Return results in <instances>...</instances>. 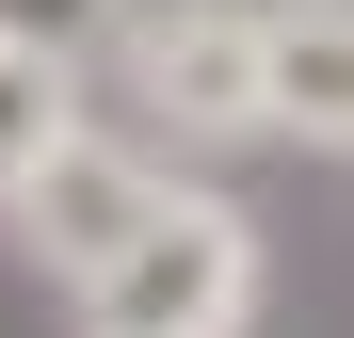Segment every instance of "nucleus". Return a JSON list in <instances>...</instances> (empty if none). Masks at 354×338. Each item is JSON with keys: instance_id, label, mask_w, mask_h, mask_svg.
<instances>
[{"instance_id": "nucleus-1", "label": "nucleus", "mask_w": 354, "mask_h": 338, "mask_svg": "<svg viewBox=\"0 0 354 338\" xmlns=\"http://www.w3.org/2000/svg\"><path fill=\"white\" fill-rule=\"evenodd\" d=\"M81 306H97V338H242V306H258V225L225 209V194H161V209L129 225V258L81 274Z\"/></svg>"}, {"instance_id": "nucleus-2", "label": "nucleus", "mask_w": 354, "mask_h": 338, "mask_svg": "<svg viewBox=\"0 0 354 338\" xmlns=\"http://www.w3.org/2000/svg\"><path fill=\"white\" fill-rule=\"evenodd\" d=\"M129 81L177 129H274V17L258 0H129Z\"/></svg>"}, {"instance_id": "nucleus-3", "label": "nucleus", "mask_w": 354, "mask_h": 338, "mask_svg": "<svg viewBox=\"0 0 354 338\" xmlns=\"http://www.w3.org/2000/svg\"><path fill=\"white\" fill-rule=\"evenodd\" d=\"M0 209H17V242H32L48 274H97V258H129V225L161 209V161H129V145L65 129V145H48L17 194H0Z\"/></svg>"}, {"instance_id": "nucleus-4", "label": "nucleus", "mask_w": 354, "mask_h": 338, "mask_svg": "<svg viewBox=\"0 0 354 338\" xmlns=\"http://www.w3.org/2000/svg\"><path fill=\"white\" fill-rule=\"evenodd\" d=\"M274 129L354 145V0H290L274 17Z\"/></svg>"}, {"instance_id": "nucleus-5", "label": "nucleus", "mask_w": 354, "mask_h": 338, "mask_svg": "<svg viewBox=\"0 0 354 338\" xmlns=\"http://www.w3.org/2000/svg\"><path fill=\"white\" fill-rule=\"evenodd\" d=\"M65 65H81V48H32V32H0V194H17L32 161L81 129V81H65Z\"/></svg>"}, {"instance_id": "nucleus-6", "label": "nucleus", "mask_w": 354, "mask_h": 338, "mask_svg": "<svg viewBox=\"0 0 354 338\" xmlns=\"http://www.w3.org/2000/svg\"><path fill=\"white\" fill-rule=\"evenodd\" d=\"M0 32H32V48H97V32H129V0H0Z\"/></svg>"}]
</instances>
